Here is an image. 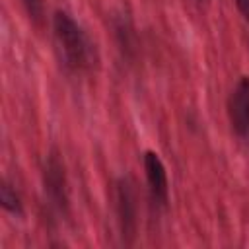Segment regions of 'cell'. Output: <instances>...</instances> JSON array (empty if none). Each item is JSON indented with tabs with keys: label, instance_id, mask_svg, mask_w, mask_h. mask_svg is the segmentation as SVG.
Masks as SVG:
<instances>
[{
	"label": "cell",
	"instance_id": "obj_1",
	"mask_svg": "<svg viewBox=\"0 0 249 249\" xmlns=\"http://www.w3.org/2000/svg\"><path fill=\"white\" fill-rule=\"evenodd\" d=\"M53 35L60 54V62L66 70L82 72L93 66L95 47L84 27L64 10H56L53 16Z\"/></svg>",
	"mask_w": 249,
	"mask_h": 249
},
{
	"label": "cell",
	"instance_id": "obj_2",
	"mask_svg": "<svg viewBox=\"0 0 249 249\" xmlns=\"http://www.w3.org/2000/svg\"><path fill=\"white\" fill-rule=\"evenodd\" d=\"M43 189L45 196L51 204L53 210L58 214L68 212V181H66V171L64 163L60 160V154L56 150H51L49 156L45 158L43 165Z\"/></svg>",
	"mask_w": 249,
	"mask_h": 249
},
{
	"label": "cell",
	"instance_id": "obj_3",
	"mask_svg": "<svg viewBox=\"0 0 249 249\" xmlns=\"http://www.w3.org/2000/svg\"><path fill=\"white\" fill-rule=\"evenodd\" d=\"M115 212H117V222H119V231L121 237L126 245L132 243L136 235V195L132 181L128 177H119L115 181Z\"/></svg>",
	"mask_w": 249,
	"mask_h": 249
},
{
	"label": "cell",
	"instance_id": "obj_4",
	"mask_svg": "<svg viewBox=\"0 0 249 249\" xmlns=\"http://www.w3.org/2000/svg\"><path fill=\"white\" fill-rule=\"evenodd\" d=\"M228 121L233 134L249 144V76H241L228 95Z\"/></svg>",
	"mask_w": 249,
	"mask_h": 249
},
{
	"label": "cell",
	"instance_id": "obj_5",
	"mask_svg": "<svg viewBox=\"0 0 249 249\" xmlns=\"http://www.w3.org/2000/svg\"><path fill=\"white\" fill-rule=\"evenodd\" d=\"M146 183L150 189V196L156 204L167 206L169 202V181H167V169L161 161V158L154 150H146L142 156Z\"/></svg>",
	"mask_w": 249,
	"mask_h": 249
},
{
	"label": "cell",
	"instance_id": "obj_6",
	"mask_svg": "<svg viewBox=\"0 0 249 249\" xmlns=\"http://www.w3.org/2000/svg\"><path fill=\"white\" fill-rule=\"evenodd\" d=\"M0 204L6 212L14 214V216H21L23 214V204H21V198L19 195L16 193V189L4 179L0 183Z\"/></svg>",
	"mask_w": 249,
	"mask_h": 249
},
{
	"label": "cell",
	"instance_id": "obj_7",
	"mask_svg": "<svg viewBox=\"0 0 249 249\" xmlns=\"http://www.w3.org/2000/svg\"><path fill=\"white\" fill-rule=\"evenodd\" d=\"M21 2H23L25 10H27L29 18H31L33 21H41L43 10H45V2H43V0H21Z\"/></svg>",
	"mask_w": 249,
	"mask_h": 249
},
{
	"label": "cell",
	"instance_id": "obj_8",
	"mask_svg": "<svg viewBox=\"0 0 249 249\" xmlns=\"http://www.w3.org/2000/svg\"><path fill=\"white\" fill-rule=\"evenodd\" d=\"M233 2H235V6H237L239 14L243 16V19L249 23V0H233Z\"/></svg>",
	"mask_w": 249,
	"mask_h": 249
}]
</instances>
